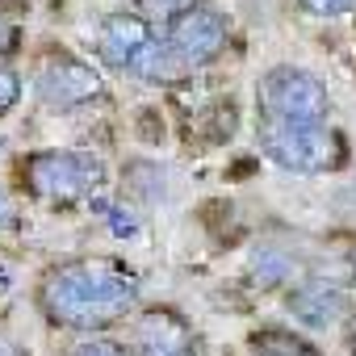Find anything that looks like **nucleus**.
Returning <instances> with one entry per match:
<instances>
[{
	"mask_svg": "<svg viewBox=\"0 0 356 356\" xmlns=\"http://www.w3.org/2000/svg\"><path fill=\"white\" fill-rule=\"evenodd\" d=\"M42 310L59 327H109L138 302V277L118 260H72L42 281Z\"/></svg>",
	"mask_w": 356,
	"mask_h": 356,
	"instance_id": "f257e3e1",
	"label": "nucleus"
},
{
	"mask_svg": "<svg viewBox=\"0 0 356 356\" xmlns=\"http://www.w3.org/2000/svg\"><path fill=\"white\" fill-rule=\"evenodd\" d=\"M260 147L273 163L289 172H331L343 163V138L323 122H285L264 113Z\"/></svg>",
	"mask_w": 356,
	"mask_h": 356,
	"instance_id": "f03ea898",
	"label": "nucleus"
},
{
	"mask_svg": "<svg viewBox=\"0 0 356 356\" xmlns=\"http://www.w3.org/2000/svg\"><path fill=\"white\" fill-rule=\"evenodd\" d=\"M26 181L42 202L72 206L105 185V163L88 151H42L26 163Z\"/></svg>",
	"mask_w": 356,
	"mask_h": 356,
	"instance_id": "7ed1b4c3",
	"label": "nucleus"
},
{
	"mask_svg": "<svg viewBox=\"0 0 356 356\" xmlns=\"http://www.w3.org/2000/svg\"><path fill=\"white\" fill-rule=\"evenodd\" d=\"M260 105L268 118H285V122H323L331 109L327 88L302 72V67H273L260 84Z\"/></svg>",
	"mask_w": 356,
	"mask_h": 356,
	"instance_id": "20e7f679",
	"label": "nucleus"
},
{
	"mask_svg": "<svg viewBox=\"0 0 356 356\" xmlns=\"http://www.w3.org/2000/svg\"><path fill=\"white\" fill-rule=\"evenodd\" d=\"M101 97V72L76 55H51L38 67V101L47 109H76Z\"/></svg>",
	"mask_w": 356,
	"mask_h": 356,
	"instance_id": "39448f33",
	"label": "nucleus"
},
{
	"mask_svg": "<svg viewBox=\"0 0 356 356\" xmlns=\"http://www.w3.org/2000/svg\"><path fill=\"white\" fill-rule=\"evenodd\" d=\"M168 47L176 51L185 67H202L210 63L222 47H227V17L210 5H197L189 13H181L168 30Z\"/></svg>",
	"mask_w": 356,
	"mask_h": 356,
	"instance_id": "423d86ee",
	"label": "nucleus"
},
{
	"mask_svg": "<svg viewBox=\"0 0 356 356\" xmlns=\"http://www.w3.org/2000/svg\"><path fill=\"white\" fill-rule=\"evenodd\" d=\"M147 47H151V22L143 13H113V17H105V26L97 34V55L113 72L134 67Z\"/></svg>",
	"mask_w": 356,
	"mask_h": 356,
	"instance_id": "0eeeda50",
	"label": "nucleus"
},
{
	"mask_svg": "<svg viewBox=\"0 0 356 356\" xmlns=\"http://www.w3.org/2000/svg\"><path fill=\"white\" fill-rule=\"evenodd\" d=\"M193 339V327L176 314V310H147L138 318L134 343L143 348V356H172V352H185Z\"/></svg>",
	"mask_w": 356,
	"mask_h": 356,
	"instance_id": "6e6552de",
	"label": "nucleus"
},
{
	"mask_svg": "<svg viewBox=\"0 0 356 356\" xmlns=\"http://www.w3.org/2000/svg\"><path fill=\"white\" fill-rule=\"evenodd\" d=\"M289 310L306 323V327H331L343 310H348V298L327 285V281H306L289 293Z\"/></svg>",
	"mask_w": 356,
	"mask_h": 356,
	"instance_id": "1a4fd4ad",
	"label": "nucleus"
},
{
	"mask_svg": "<svg viewBox=\"0 0 356 356\" xmlns=\"http://www.w3.org/2000/svg\"><path fill=\"white\" fill-rule=\"evenodd\" d=\"M134 72L147 80V84H168V80H176V76H181L185 72V63L181 59H176V51L168 47V42H151L143 55H138V63H134Z\"/></svg>",
	"mask_w": 356,
	"mask_h": 356,
	"instance_id": "9d476101",
	"label": "nucleus"
},
{
	"mask_svg": "<svg viewBox=\"0 0 356 356\" xmlns=\"http://www.w3.org/2000/svg\"><path fill=\"white\" fill-rule=\"evenodd\" d=\"M289 268H293V260L285 256V252H277V248H260L256 256H252V277H256V285H277V281H285L289 277Z\"/></svg>",
	"mask_w": 356,
	"mask_h": 356,
	"instance_id": "9b49d317",
	"label": "nucleus"
},
{
	"mask_svg": "<svg viewBox=\"0 0 356 356\" xmlns=\"http://www.w3.org/2000/svg\"><path fill=\"white\" fill-rule=\"evenodd\" d=\"M197 5H202V0H138V13L147 22H176L181 13H189Z\"/></svg>",
	"mask_w": 356,
	"mask_h": 356,
	"instance_id": "f8f14e48",
	"label": "nucleus"
},
{
	"mask_svg": "<svg viewBox=\"0 0 356 356\" xmlns=\"http://www.w3.org/2000/svg\"><path fill=\"white\" fill-rule=\"evenodd\" d=\"M298 5L310 17H343V13H352L356 0H298Z\"/></svg>",
	"mask_w": 356,
	"mask_h": 356,
	"instance_id": "ddd939ff",
	"label": "nucleus"
},
{
	"mask_svg": "<svg viewBox=\"0 0 356 356\" xmlns=\"http://www.w3.org/2000/svg\"><path fill=\"white\" fill-rule=\"evenodd\" d=\"M22 97V80L9 72V67H0V113H9Z\"/></svg>",
	"mask_w": 356,
	"mask_h": 356,
	"instance_id": "4468645a",
	"label": "nucleus"
},
{
	"mask_svg": "<svg viewBox=\"0 0 356 356\" xmlns=\"http://www.w3.org/2000/svg\"><path fill=\"white\" fill-rule=\"evenodd\" d=\"M72 356H126V348L113 343V339H88V343H80Z\"/></svg>",
	"mask_w": 356,
	"mask_h": 356,
	"instance_id": "2eb2a0df",
	"label": "nucleus"
},
{
	"mask_svg": "<svg viewBox=\"0 0 356 356\" xmlns=\"http://www.w3.org/2000/svg\"><path fill=\"white\" fill-rule=\"evenodd\" d=\"M17 42H22V26H17L13 17H5V13H0V55H9Z\"/></svg>",
	"mask_w": 356,
	"mask_h": 356,
	"instance_id": "dca6fc26",
	"label": "nucleus"
},
{
	"mask_svg": "<svg viewBox=\"0 0 356 356\" xmlns=\"http://www.w3.org/2000/svg\"><path fill=\"white\" fill-rule=\"evenodd\" d=\"M13 218H17V210H13V202H9V193L0 189V231H9L13 227Z\"/></svg>",
	"mask_w": 356,
	"mask_h": 356,
	"instance_id": "f3484780",
	"label": "nucleus"
},
{
	"mask_svg": "<svg viewBox=\"0 0 356 356\" xmlns=\"http://www.w3.org/2000/svg\"><path fill=\"white\" fill-rule=\"evenodd\" d=\"M0 356H26V352H22V348L9 339V335H0Z\"/></svg>",
	"mask_w": 356,
	"mask_h": 356,
	"instance_id": "a211bd4d",
	"label": "nucleus"
},
{
	"mask_svg": "<svg viewBox=\"0 0 356 356\" xmlns=\"http://www.w3.org/2000/svg\"><path fill=\"white\" fill-rule=\"evenodd\" d=\"M348 264H352V281H356V248H352V256H348Z\"/></svg>",
	"mask_w": 356,
	"mask_h": 356,
	"instance_id": "6ab92c4d",
	"label": "nucleus"
},
{
	"mask_svg": "<svg viewBox=\"0 0 356 356\" xmlns=\"http://www.w3.org/2000/svg\"><path fill=\"white\" fill-rule=\"evenodd\" d=\"M172 356H197V352H189V348H185V352H172Z\"/></svg>",
	"mask_w": 356,
	"mask_h": 356,
	"instance_id": "aec40b11",
	"label": "nucleus"
},
{
	"mask_svg": "<svg viewBox=\"0 0 356 356\" xmlns=\"http://www.w3.org/2000/svg\"><path fill=\"white\" fill-rule=\"evenodd\" d=\"M352 343H356V323H352Z\"/></svg>",
	"mask_w": 356,
	"mask_h": 356,
	"instance_id": "412c9836",
	"label": "nucleus"
}]
</instances>
